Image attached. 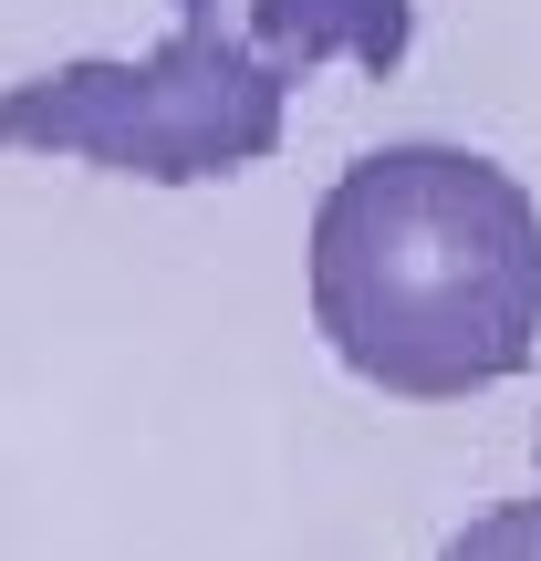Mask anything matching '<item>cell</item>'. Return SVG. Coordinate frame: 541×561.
<instances>
[{
  "label": "cell",
  "instance_id": "obj_1",
  "mask_svg": "<svg viewBox=\"0 0 541 561\" xmlns=\"http://www.w3.org/2000/svg\"><path fill=\"white\" fill-rule=\"evenodd\" d=\"M313 333L354 385L459 405L541 354V198L480 146L406 136L313 208Z\"/></svg>",
  "mask_w": 541,
  "mask_h": 561
},
{
  "label": "cell",
  "instance_id": "obj_2",
  "mask_svg": "<svg viewBox=\"0 0 541 561\" xmlns=\"http://www.w3.org/2000/svg\"><path fill=\"white\" fill-rule=\"evenodd\" d=\"M292 73L208 21H167L146 53H83L32 83H0V157H63L146 187L240 178L281 146Z\"/></svg>",
  "mask_w": 541,
  "mask_h": 561
},
{
  "label": "cell",
  "instance_id": "obj_3",
  "mask_svg": "<svg viewBox=\"0 0 541 561\" xmlns=\"http://www.w3.org/2000/svg\"><path fill=\"white\" fill-rule=\"evenodd\" d=\"M178 21L250 42L281 73H323V62H354V73H396L406 42H417V0H167Z\"/></svg>",
  "mask_w": 541,
  "mask_h": 561
},
{
  "label": "cell",
  "instance_id": "obj_4",
  "mask_svg": "<svg viewBox=\"0 0 541 561\" xmlns=\"http://www.w3.org/2000/svg\"><path fill=\"white\" fill-rule=\"evenodd\" d=\"M438 561H541V500H510V510H489V520L448 530Z\"/></svg>",
  "mask_w": 541,
  "mask_h": 561
}]
</instances>
